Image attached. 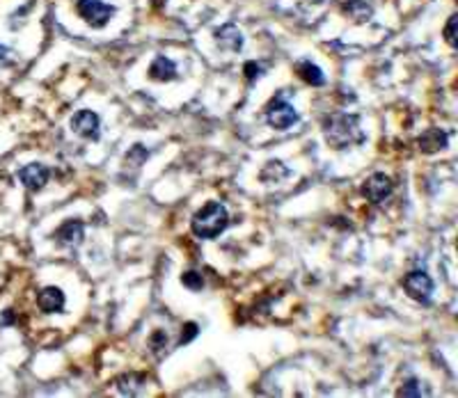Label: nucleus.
Returning a JSON list of instances; mask_svg holds the SVG:
<instances>
[{
    "label": "nucleus",
    "instance_id": "obj_1",
    "mask_svg": "<svg viewBox=\"0 0 458 398\" xmlns=\"http://www.w3.org/2000/svg\"><path fill=\"white\" fill-rule=\"evenodd\" d=\"M227 225H229V213L220 201H209L202 211L195 213L190 222L193 234L207 240L220 236L227 229Z\"/></svg>",
    "mask_w": 458,
    "mask_h": 398
},
{
    "label": "nucleus",
    "instance_id": "obj_2",
    "mask_svg": "<svg viewBox=\"0 0 458 398\" xmlns=\"http://www.w3.org/2000/svg\"><path fill=\"white\" fill-rule=\"evenodd\" d=\"M326 140L335 149H346L348 144L362 142L365 135L360 131L357 117H353V115H335V117L326 122Z\"/></svg>",
    "mask_w": 458,
    "mask_h": 398
},
{
    "label": "nucleus",
    "instance_id": "obj_3",
    "mask_svg": "<svg viewBox=\"0 0 458 398\" xmlns=\"http://www.w3.org/2000/svg\"><path fill=\"white\" fill-rule=\"evenodd\" d=\"M78 14L92 28H103L115 14V7L101 3V0H78Z\"/></svg>",
    "mask_w": 458,
    "mask_h": 398
},
{
    "label": "nucleus",
    "instance_id": "obj_4",
    "mask_svg": "<svg viewBox=\"0 0 458 398\" xmlns=\"http://www.w3.org/2000/svg\"><path fill=\"white\" fill-rule=\"evenodd\" d=\"M266 119L273 129L277 131H287L289 126H294L298 122V112L291 103H287L285 99H275L266 110Z\"/></svg>",
    "mask_w": 458,
    "mask_h": 398
},
{
    "label": "nucleus",
    "instance_id": "obj_5",
    "mask_svg": "<svg viewBox=\"0 0 458 398\" xmlns=\"http://www.w3.org/2000/svg\"><path fill=\"white\" fill-rule=\"evenodd\" d=\"M403 288L413 300H417V303H428L433 293V281L426 273H422V270H415V273L403 277Z\"/></svg>",
    "mask_w": 458,
    "mask_h": 398
},
{
    "label": "nucleus",
    "instance_id": "obj_6",
    "mask_svg": "<svg viewBox=\"0 0 458 398\" xmlns=\"http://www.w3.org/2000/svg\"><path fill=\"white\" fill-rule=\"evenodd\" d=\"M71 129L85 140H99V115L92 110H78L71 119Z\"/></svg>",
    "mask_w": 458,
    "mask_h": 398
},
{
    "label": "nucleus",
    "instance_id": "obj_7",
    "mask_svg": "<svg viewBox=\"0 0 458 398\" xmlns=\"http://www.w3.org/2000/svg\"><path fill=\"white\" fill-rule=\"evenodd\" d=\"M18 181L23 183L28 190H42L48 183V168L42 163H30L18 170Z\"/></svg>",
    "mask_w": 458,
    "mask_h": 398
},
{
    "label": "nucleus",
    "instance_id": "obj_8",
    "mask_svg": "<svg viewBox=\"0 0 458 398\" xmlns=\"http://www.w3.org/2000/svg\"><path fill=\"white\" fill-rule=\"evenodd\" d=\"M362 192L367 195L369 201L381 204L385 197H389V192H392V181H389V177H385V174H381V172L372 174V177L367 179Z\"/></svg>",
    "mask_w": 458,
    "mask_h": 398
},
{
    "label": "nucleus",
    "instance_id": "obj_9",
    "mask_svg": "<svg viewBox=\"0 0 458 398\" xmlns=\"http://www.w3.org/2000/svg\"><path fill=\"white\" fill-rule=\"evenodd\" d=\"M37 303L44 314H60L64 309V293L55 286H46L42 288V293H39Z\"/></svg>",
    "mask_w": 458,
    "mask_h": 398
},
{
    "label": "nucleus",
    "instance_id": "obj_10",
    "mask_svg": "<svg viewBox=\"0 0 458 398\" xmlns=\"http://www.w3.org/2000/svg\"><path fill=\"white\" fill-rule=\"evenodd\" d=\"M83 236H85L83 222H78V220L64 222V225L57 229V238H60V242L67 247H78L83 242Z\"/></svg>",
    "mask_w": 458,
    "mask_h": 398
},
{
    "label": "nucleus",
    "instance_id": "obj_11",
    "mask_svg": "<svg viewBox=\"0 0 458 398\" xmlns=\"http://www.w3.org/2000/svg\"><path fill=\"white\" fill-rule=\"evenodd\" d=\"M149 76L154 81H161V83L174 81V78H177V66H174V62L168 60L165 55H159L149 66Z\"/></svg>",
    "mask_w": 458,
    "mask_h": 398
},
{
    "label": "nucleus",
    "instance_id": "obj_12",
    "mask_svg": "<svg viewBox=\"0 0 458 398\" xmlns=\"http://www.w3.org/2000/svg\"><path fill=\"white\" fill-rule=\"evenodd\" d=\"M216 37H218V44L222 48H227V51H241V48H243V35H241L239 28L231 25V23L222 25L220 30L216 33Z\"/></svg>",
    "mask_w": 458,
    "mask_h": 398
},
{
    "label": "nucleus",
    "instance_id": "obj_13",
    "mask_svg": "<svg viewBox=\"0 0 458 398\" xmlns=\"http://www.w3.org/2000/svg\"><path fill=\"white\" fill-rule=\"evenodd\" d=\"M447 142H450V138H447V133H442L440 129H428L422 138H420V149L424 153H435V151H440L447 147Z\"/></svg>",
    "mask_w": 458,
    "mask_h": 398
},
{
    "label": "nucleus",
    "instance_id": "obj_14",
    "mask_svg": "<svg viewBox=\"0 0 458 398\" xmlns=\"http://www.w3.org/2000/svg\"><path fill=\"white\" fill-rule=\"evenodd\" d=\"M342 9L357 23H365V21H369V18L374 16V7L369 3H365V0H348V3H344Z\"/></svg>",
    "mask_w": 458,
    "mask_h": 398
},
{
    "label": "nucleus",
    "instance_id": "obj_15",
    "mask_svg": "<svg viewBox=\"0 0 458 398\" xmlns=\"http://www.w3.org/2000/svg\"><path fill=\"white\" fill-rule=\"evenodd\" d=\"M296 71H298V76H300V78H303L307 85L321 87V85L326 83V76H324V71H321L316 64H311L309 60H305V62H298Z\"/></svg>",
    "mask_w": 458,
    "mask_h": 398
},
{
    "label": "nucleus",
    "instance_id": "obj_16",
    "mask_svg": "<svg viewBox=\"0 0 458 398\" xmlns=\"http://www.w3.org/2000/svg\"><path fill=\"white\" fill-rule=\"evenodd\" d=\"M428 394H431V390H424L422 382L415 380V377L413 380H408L401 390H399V396H428Z\"/></svg>",
    "mask_w": 458,
    "mask_h": 398
},
{
    "label": "nucleus",
    "instance_id": "obj_17",
    "mask_svg": "<svg viewBox=\"0 0 458 398\" xmlns=\"http://www.w3.org/2000/svg\"><path fill=\"white\" fill-rule=\"evenodd\" d=\"M181 284L193 288V291H200L204 281H202V275H197V273H186V275H181Z\"/></svg>",
    "mask_w": 458,
    "mask_h": 398
},
{
    "label": "nucleus",
    "instance_id": "obj_18",
    "mask_svg": "<svg viewBox=\"0 0 458 398\" xmlns=\"http://www.w3.org/2000/svg\"><path fill=\"white\" fill-rule=\"evenodd\" d=\"M456 23H458V16H452L445 28V40L450 46H456Z\"/></svg>",
    "mask_w": 458,
    "mask_h": 398
},
{
    "label": "nucleus",
    "instance_id": "obj_19",
    "mask_svg": "<svg viewBox=\"0 0 458 398\" xmlns=\"http://www.w3.org/2000/svg\"><path fill=\"white\" fill-rule=\"evenodd\" d=\"M195 336H197V325H195V323H186V325H183V332H181L179 344H181V346L188 344V341H193Z\"/></svg>",
    "mask_w": 458,
    "mask_h": 398
},
{
    "label": "nucleus",
    "instance_id": "obj_20",
    "mask_svg": "<svg viewBox=\"0 0 458 398\" xmlns=\"http://www.w3.org/2000/svg\"><path fill=\"white\" fill-rule=\"evenodd\" d=\"M259 71H261V69H259V66H257L255 62H248V64H246V74H248V81H255L257 76H259Z\"/></svg>",
    "mask_w": 458,
    "mask_h": 398
}]
</instances>
